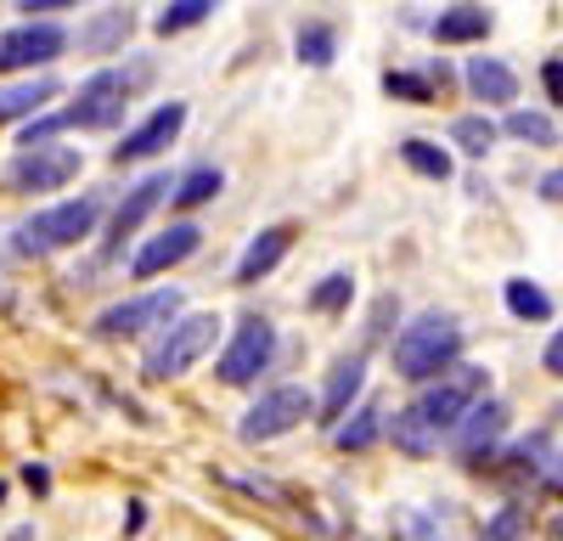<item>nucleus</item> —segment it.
I'll list each match as a JSON object with an SVG mask.
<instances>
[{
    "label": "nucleus",
    "mask_w": 563,
    "mask_h": 541,
    "mask_svg": "<svg viewBox=\"0 0 563 541\" xmlns=\"http://www.w3.org/2000/svg\"><path fill=\"white\" fill-rule=\"evenodd\" d=\"M485 384H490L485 367H467V361H462L456 373L422 384V395L406 406V412H395V423H389L395 445L406 451V457H429V451H440V440L456 434L462 418L485 400Z\"/></svg>",
    "instance_id": "1"
},
{
    "label": "nucleus",
    "mask_w": 563,
    "mask_h": 541,
    "mask_svg": "<svg viewBox=\"0 0 563 541\" xmlns=\"http://www.w3.org/2000/svg\"><path fill=\"white\" fill-rule=\"evenodd\" d=\"M153 68L147 63H135V68H102L97 79H85L79 90V102L52 113V119H40L23 130V147H52V130H113L130 108V90L135 85H147Z\"/></svg>",
    "instance_id": "2"
},
{
    "label": "nucleus",
    "mask_w": 563,
    "mask_h": 541,
    "mask_svg": "<svg viewBox=\"0 0 563 541\" xmlns=\"http://www.w3.org/2000/svg\"><path fill=\"white\" fill-rule=\"evenodd\" d=\"M462 367V328L451 322L445 310H422L400 328L395 339V373L411 384H434L445 373Z\"/></svg>",
    "instance_id": "3"
},
{
    "label": "nucleus",
    "mask_w": 563,
    "mask_h": 541,
    "mask_svg": "<svg viewBox=\"0 0 563 541\" xmlns=\"http://www.w3.org/2000/svg\"><path fill=\"white\" fill-rule=\"evenodd\" d=\"M97 220H102V198H68V203H52V209H40L34 220L18 225V238L12 249L18 254H63L74 243H85L90 232H97Z\"/></svg>",
    "instance_id": "4"
},
{
    "label": "nucleus",
    "mask_w": 563,
    "mask_h": 541,
    "mask_svg": "<svg viewBox=\"0 0 563 541\" xmlns=\"http://www.w3.org/2000/svg\"><path fill=\"white\" fill-rule=\"evenodd\" d=\"M220 339V316H180V322L147 350V378H180V373H192L198 361L214 350Z\"/></svg>",
    "instance_id": "5"
},
{
    "label": "nucleus",
    "mask_w": 563,
    "mask_h": 541,
    "mask_svg": "<svg viewBox=\"0 0 563 541\" xmlns=\"http://www.w3.org/2000/svg\"><path fill=\"white\" fill-rule=\"evenodd\" d=\"M310 412H316V395H310V389H299V384H276V389H265V395L249 406V412H243L238 434H243V445H265V440L294 434Z\"/></svg>",
    "instance_id": "6"
},
{
    "label": "nucleus",
    "mask_w": 563,
    "mask_h": 541,
    "mask_svg": "<svg viewBox=\"0 0 563 541\" xmlns=\"http://www.w3.org/2000/svg\"><path fill=\"white\" fill-rule=\"evenodd\" d=\"M180 305L186 294L180 288H153V294H135V299H119L97 316V333L102 339H135V333H147V328H175L180 322Z\"/></svg>",
    "instance_id": "7"
},
{
    "label": "nucleus",
    "mask_w": 563,
    "mask_h": 541,
    "mask_svg": "<svg viewBox=\"0 0 563 541\" xmlns=\"http://www.w3.org/2000/svg\"><path fill=\"white\" fill-rule=\"evenodd\" d=\"M68 45V29L52 18H34L18 29H0V74H34L45 63H57Z\"/></svg>",
    "instance_id": "8"
},
{
    "label": "nucleus",
    "mask_w": 563,
    "mask_h": 541,
    "mask_svg": "<svg viewBox=\"0 0 563 541\" xmlns=\"http://www.w3.org/2000/svg\"><path fill=\"white\" fill-rule=\"evenodd\" d=\"M276 361V328L265 322V316H243L238 333H231L225 355H220V384H254L265 367Z\"/></svg>",
    "instance_id": "9"
},
{
    "label": "nucleus",
    "mask_w": 563,
    "mask_h": 541,
    "mask_svg": "<svg viewBox=\"0 0 563 541\" xmlns=\"http://www.w3.org/2000/svg\"><path fill=\"white\" fill-rule=\"evenodd\" d=\"M79 175V147H23L12 164H7V180L18 192H57Z\"/></svg>",
    "instance_id": "10"
},
{
    "label": "nucleus",
    "mask_w": 563,
    "mask_h": 541,
    "mask_svg": "<svg viewBox=\"0 0 563 541\" xmlns=\"http://www.w3.org/2000/svg\"><path fill=\"white\" fill-rule=\"evenodd\" d=\"M198 243H203V232L192 220H175L169 232H158V238H147L135 249V260H130V277L135 283H147V277H158V270H175L180 260H192L198 254Z\"/></svg>",
    "instance_id": "11"
},
{
    "label": "nucleus",
    "mask_w": 563,
    "mask_h": 541,
    "mask_svg": "<svg viewBox=\"0 0 563 541\" xmlns=\"http://www.w3.org/2000/svg\"><path fill=\"white\" fill-rule=\"evenodd\" d=\"M180 124H186V102H164V108H153L135 130H124V142L113 147V158H119V164H135V158L164 153L175 135H180Z\"/></svg>",
    "instance_id": "12"
},
{
    "label": "nucleus",
    "mask_w": 563,
    "mask_h": 541,
    "mask_svg": "<svg viewBox=\"0 0 563 541\" xmlns=\"http://www.w3.org/2000/svg\"><path fill=\"white\" fill-rule=\"evenodd\" d=\"M501 434H507V406L485 395V400L474 406V412L462 418V429L451 434V445H456V457L479 463V457H490V451L501 445Z\"/></svg>",
    "instance_id": "13"
},
{
    "label": "nucleus",
    "mask_w": 563,
    "mask_h": 541,
    "mask_svg": "<svg viewBox=\"0 0 563 541\" xmlns=\"http://www.w3.org/2000/svg\"><path fill=\"white\" fill-rule=\"evenodd\" d=\"M288 249H294V225H265V232L243 249V260H238V283L249 288V283L271 277V270L288 260Z\"/></svg>",
    "instance_id": "14"
},
{
    "label": "nucleus",
    "mask_w": 563,
    "mask_h": 541,
    "mask_svg": "<svg viewBox=\"0 0 563 541\" xmlns=\"http://www.w3.org/2000/svg\"><path fill=\"white\" fill-rule=\"evenodd\" d=\"M164 198H175V180L169 175H147L141 187H130V198L113 209V238H130V232H141V220H147Z\"/></svg>",
    "instance_id": "15"
},
{
    "label": "nucleus",
    "mask_w": 563,
    "mask_h": 541,
    "mask_svg": "<svg viewBox=\"0 0 563 541\" xmlns=\"http://www.w3.org/2000/svg\"><path fill=\"white\" fill-rule=\"evenodd\" d=\"M366 389V355H344L339 367H333V378H327V395H321V423H333L339 429V418L350 412V400Z\"/></svg>",
    "instance_id": "16"
},
{
    "label": "nucleus",
    "mask_w": 563,
    "mask_h": 541,
    "mask_svg": "<svg viewBox=\"0 0 563 541\" xmlns=\"http://www.w3.org/2000/svg\"><path fill=\"white\" fill-rule=\"evenodd\" d=\"M57 79L52 74H40V79H18V85H0V124H12V119H34L45 102L57 97Z\"/></svg>",
    "instance_id": "17"
},
{
    "label": "nucleus",
    "mask_w": 563,
    "mask_h": 541,
    "mask_svg": "<svg viewBox=\"0 0 563 541\" xmlns=\"http://www.w3.org/2000/svg\"><path fill=\"white\" fill-rule=\"evenodd\" d=\"M467 90H474L479 102L501 108V102L519 97V74H512L501 57H474V63H467Z\"/></svg>",
    "instance_id": "18"
},
{
    "label": "nucleus",
    "mask_w": 563,
    "mask_h": 541,
    "mask_svg": "<svg viewBox=\"0 0 563 541\" xmlns=\"http://www.w3.org/2000/svg\"><path fill=\"white\" fill-rule=\"evenodd\" d=\"M485 34H490V12L485 7H451V12L434 18V40L440 45H474Z\"/></svg>",
    "instance_id": "19"
},
{
    "label": "nucleus",
    "mask_w": 563,
    "mask_h": 541,
    "mask_svg": "<svg viewBox=\"0 0 563 541\" xmlns=\"http://www.w3.org/2000/svg\"><path fill=\"white\" fill-rule=\"evenodd\" d=\"M434 79L445 85V79H451V68H445V63H434L429 74H406V68H389V74H384V90H389L395 102H434Z\"/></svg>",
    "instance_id": "20"
},
{
    "label": "nucleus",
    "mask_w": 563,
    "mask_h": 541,
    "mask_svg": "<svg viewBox=\"0 0 563 541\" xmlns=\"http://www.w3.org/2000/svg\"><path fill=\"white\" fill-rule=\"evenodd\" d=\"M501 299H507V310L519 316V322H547V316H552V294L536 288L530 277H507L501 283Z\"/></svg>",
    "instance_id": "21"
},
{
    "label": "nucleus",
    "mask_w": 563,
    "mask_h": 541,
    "mask_svg": "<svg viewBox=\"0 0 563 541\" xmlns=\"http://www.w3.org/2000/svg\"><path fill=\"white\" fill-rule=\"evenodd\" d=\"M220 187H225V175L214 169V164H198V169H186L180 180H175V209H203L209 198H220Z\"/></svg>",
    "instance_id": "22"
},
{
    "label": "nucleus",
    "mask_w": 563,
    "mask_h": 541,
    "mask_svg": "<svg viewBox=\"0 0 563 541\" xmlns=\"http://www.w3.org/2000/svg\"><path fill=\"white\" fill-rule=\"evenodd\" d=\"M294 52H299V63L327 68V63L339 57V29H333V23H299V34H294Z\"/></svg>",
    "instance_id": "23"
},
{
    "label": "nucleus",
    "mask_w": 563,
    "mask_h": 541,
    "mask_svg": "<svg viewBox=\"0 0 563 541\" xmlns=\"http://www.w3.org/2000/svg\"><path fill=\"white\" fill-rule=\"evenodd\" d=\"M400 158H406V169H417L422 180H451V153H445L440 142L406 135V142H400Z\"/></svg>",
    "instance_id": "24"
},
{
    "label": "nucleus",
    "mask_w": 563,
    "mask_h": 541,
    "mask_svg": "<svg viewBox=\"0 0 563 541\" xmlns=\"http://www.w3.org/2000/svg\"><path fill=\"white\" fill-rule=\"evenodd\" d=\"M496 135H501V130H496V119H485V113H462V119L451 124V142H456L467 158H485V153L496 147Z\"/></svg>",
    "instance_id": "25"
},
{
    "label": "nucleus",
    "mask_w": 563,
    "mask_h": 541,
    "mask_svg": "<svg viewBox=\"0 0 563 541\" xmlns=\"http://www.w3.org/2000/svg\"><path fill=\"white\" fill-rule=\"evenodd\" d=\"M378 434H384V412H378V406H361V412H350V423L333 429V440H339L344 451H366Z\"/></svg>",
    "instance_id": "26"
},
{
    "label": "nucleus",
    "mask_w": 563,
    "mask_h": 541,
    "mask_svg": "<svg viewBox=\"0 0 563 541\" xmlns=\"http://www.w3.org/2000/svg\"><path fill=\"white\" fill-rule=\"evenodd\" d=\"M130 23H135V18H130L124 7H113V12H102L97 23H90V29L79 34V45H85V52H113V45L130 34Z\"/></svg>",
    "instance_id": "27"
},
{
    "label": "nucleus",
    "mask_w": 563,
    "mask_h": 541,
    "mask_svg": "<svg viewBox=\"0 0 563 541\" xmlns=\"http://www.w3.org/2000/svg\"><path fill=\"white\" fill-rule=\"evenodd\" d=\"M507 135H519V142H530V147H552L558 142V124H552V113L519 108V113H507Z\"/></svg>",
    "instance_id": "28"
},
{
    "label": "nucleus",
    "mask_w": 563,
    "mask_h": 541,
    "mask_svg": "<svg viewBox=\"0 0 563 541\" xmlns=\"http://www.w3.org/2000/svg\"><path fill=\"white\" fill-rule=\"evenodd\" d=\"M209 12H214V0H175V7H164V12L153 18V29H158V34H180V29H198Z\"/></svg>",
    "instance_id": "29"
},
{
    "label": "nucleus",
    "mask_w": 563,
    "mask_h": 541,
    "mask_svg": "<svg viewBox=\"0 0 563 541\" xmlns=\"http://www.w3.org/2000/svg\"><path fill=\"white\" fill-rule=\"evenodd\" d=\"M355 299V277H350V270H333V277H321L316 288H310V310H344Z\"/></svg>",
    "instance_id": "30"
},
{
    "label": "nucleus",
    "mask_w": 563,
    "mask_h": 541,
    "mask_svg": "<svg viewBox=\"0 0 563 541\" xmlns=\"http://www.w3.org/2000/svg\"><path fill=\"white\" fill-rule=\"evenodd\" d=\"M519 530H525V508H501V514L485 525L479 541H519Z\"/></svg>",
    "instance_id": "31"
},
{
    "label": "nucleus",
    "mask_w": 563,
    "mask_h": 541,
    "mask_svg": "<svg viewBox=\"0 0 563 541\" xmlns=\"http://www.w3.org/2000/svg\"><path fill=\"white\" fill-rule=\"evenodd\" d=\"M541 85H547V102L563 108V57H547L541 63Z\"/></svg>",
    "instance_id": "32"
},
{
    "label": "nucleus",
    "mask_w": 563,
    "mask_h": 541,
    "mask_svg": "<svg viewBox=\"0 0 563 541\" xmlns=\"http://www.w3.org/2000/svg\"><path fill=\"white\" fill-rule=\"evenodd\" d=\"M541 367H547L552 378H563V328L547 339V350H541Z\"/></svg>",
    "instance_id": "33"
},
{
    "label": "nucleus",
    "mask_w": 563,
    "mask_h": 541,
    "mask_svg": "<svg viewBox=\"0 0 563 541\" xmlns=\"http://www.w3.org/2000/svg\"><path fill=\"white\" fill-rule=\"evenodd\" d=\"M68 7H74V0H23L18 12H29V23H34V12H68Z\"/></svg>",
    "instance_id": "34"
},
{
    "label": "nucleus",
    "mask_w": 563,
    "mask_h": 541,
    "mask_svg": "<svg viewBox=\"0 0 563 541\" xmlns=\"http://www.w3.org/2000/svg\"><path fill=\"white\" fill-rule=\"evenodd\" d=\"M541 192L563 203V169H552V175H541Z\"/></svg>",
    "instance_id": "35"
},
{
    "label": "nucleus",
    "mask_w": 563,
    "mask_h": 541,
    "mask_svg": "<svg viewBox=\"0 0 563 541\" xmlns=\"http://www.w3.org/2000/svg\"><path fill=\"white\" fill-rule=\"evenodd\" d=\"M23 479H29V485H34V490H45V485H52V474H45V468H34V463H29V468H23Z\"/></svg>",
    "instance_id": "36"
},
{
    "label": "nucleus",
    "mask_w": 563,
    "mask_h": 541,
    "mask_svg": "<svg viewBox=\"0 0 563 541\" xmlns=\"http://www.w3.org/2000/svg\"><path fill=\"white\" fill-rule=\"evenodd\" d=\"M552 485L563 490V451H558V468H552Z\"/></svg>",
    "instance_id": "37"
}]
</instances>
